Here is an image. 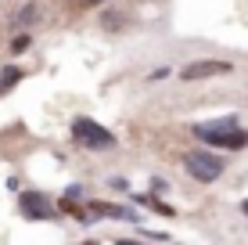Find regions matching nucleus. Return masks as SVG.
<instances>
[{
	"mask_svg": "<svg viewBox=\"0 0 248 245\" xmlns=\"http://www.w3.org/2000/svg\"><path fill=\"white\" fill-rule=\"evenodd\" d=\"M29 44H32V36H29V33H22V36L11 40V50H15V54H22V50H29Z\"/></svg>",
	"mask_w": 248,
	"mask_h": 245,
	"instance_id": "nucleus-9",
	"label": "nucleus"
},
{
	"mask_svg": "<svg viewBox=\"0 0 248 245\" xmlns=\"http://www.w3.org/2000/svg\"><path fill=\"white\" fill-rule=\"evenodd\" d=\"M234 65L223 62V58H202V62H191L180 69V80L184 83H194V80H212V76H227Z\"/></svg>",
	"mask_w": 248,
	"mask_h": 245,
	"instance_id": "nucleus-5",
	"label": "nucleus"
},
{
	"mask_svg": "<svg viewBox=\"0 0 248 245\" xmlns=\"http://www.w3.org/2000/svg\"><path fill=\"white\" fill-rule=\"evenodd\" d=\"M22 69H18V65H7V69H0V94H4V90H11L15 87V83H22Z\"/></svg>",
	"mask_w": 248,
	"mask_h": 245,
	"instance_id": "nucleus-6",
	"label": "nucleus"
},
{
	"mask_svg": "<svg viewBox=\"0 0 248 245\" xmlns=\"http://www.w3.org/2000/svg\"><path fill=\"white\" fill-rule=\"evenodd\" d=\"M241 213H245V216H248V198H245V202H241Z\"/></svg>",
	"mask_w": 248,
	"mask_h": 245,
	"instance_id": "nucleus-12",
	"label": "nucleus"
},
{
	"mask_svg": "<svg viewBox=\"0 0 248 245\" xmlns=\"http://www.w3.org/2000/svg\"><path fill=\"white\" fill-rule=\"evenodd\" d=\"M79 245H97V242H79Z\"/></svg>",
	"mask_w": 248,
	"mask_h": 245,
	"instance_id": "nucleus-13",
	"label": "nucleus"
},
{
	"mask_svg": "<svg viewBox=\"0 0 248 245\" xmlns=\"http://www.w3.org/2000/svg\"><path fill=\"white\" fill-rule=\"evenodd\" d=\"M133 202H140V206L155 209V213H166V216H173V206H166V202H158V198H151V195H137Z\"/></svg>",
	"mask_w": 248,
	"mask_h": 245,
	"instance_id": "nucleus-7",
	"label": "nucleus"
},
{
	"mask_svg": "<svg viewBox=\"0 0 248 245\" xmlns=\"http://www.w3.org/2000/svg\"><path fill=\"white\" fill-rule=\"evenodd\" d=\"M184 170L187 177H194L198 184H216L219 177L227 173V159L216 155V151H205V148H194L184 155Z\"/></svg>",
	"mask_w": 248,
	"mask_h": 245,
	"instance_id": "nucleus-3",
	"label": "nucleus"
},
{
	"mask_svg": "<svg viewBox=\"0 0 248 245\" xmlns=\"http://www.w3.org/2000/svg\"><path fill=\"white\" fill-rule=\"evenodd\" d=\"M32 18H36V4H25L22 11H18V18H15V22H18V25H29Z\"/></svg>",
	"mask_w": 248,
	"mask_h": 245,
	"instance_id": "nucleus-8",
	"label": "nucleus"
},
{
	"mask_svg": "<svg viewBox=\"0 0 248 245\" xmlns=\"http://www.w3.org/2000/svg\"><path fill=\"white\" fill-rule=\"evenodd\" d=\"M79 4H83V7H93V4H101V0H79Z\"/></svg>",
	"mask_w": 248,
	"mask_h": 245,
	"instance_id": "nucleus-11",
	"label": "nucleus"
},
{
	"mask_svg": "<svg viewBox=\"0 0 248 245\" xmlns=\"http://www.w3.org/2000/svg\"><path fill=\"white\" fill-rule=\"evenodd\" d=\"M194 137L205 145L219 148V151H245L248 148V130L237 126V115H223V119L212 123H198L194 126Z\"/></svg>",
	"mask_w": 248,
	"mask_h": 245,
	"instance_id": "nucleus-1",
	"label": "nucleus"
},
{
	"mask_svg": "<svg viewBox=\"0 0 248 245\" xmlns=\"http://www.w3.org/2000/svg\"><path fill=\"white\" fill-rule=\"evenodd\" d=\"M115 245H144V242H137V238H119Z\"/></svg>",
	"mask_w": 248,
	"mask_h": 245,
	"instance_id": "nucleus-10",
	"label": "nucleus"
},
{
	"mask_svg": "<svg viewBox=\"0 0 248 245\" xmlns=\"http://www.w3.org/2000/svg\"><path fill=\"white\" fill-rule=\"evenodd\" d=\"M72 141L83 151H112L119 145L115 133L108 126H101L97 119H90V115H76L72 119Z\"/></svg>",
	"mask_w": 248,
	"mask_h": 245,
	"instance_id": "nucleus-2",
	"label": "nucleus"
},
{
	"mask_svg": "<svg viewBox=\"0 0 248 245\" xmlns=\"http://www.w3.org/2000/svg\"><path fill=\"white\" fill-rule=\"evenodd\" d=\"M18 213L25 220H54L58 206L44 195V191H22L18 195Z\"/></svg>",
	"mask_w": 248,
	"mask_h": 245,
	"instance_id": "nucleus-4",
	"label": "nucleus"
}]
</instances>
